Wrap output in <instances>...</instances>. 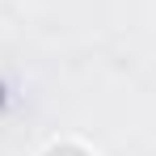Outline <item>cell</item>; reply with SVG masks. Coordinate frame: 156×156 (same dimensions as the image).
I'll list each match as a JSON object with an SVG mask.
<instances>
[{"label":"cell","mask_w":156,"mask_h":156,"mask_svg":"<svg viewBox=\"0 0 156 156\" xmlns=\"http://www.w3.org/2000/svg\"><path fill=\"white\" fill-rule=\"evenodd\" d=\"M47 156H89V152L76 144H55V148H47Z\"/></svg>","instance_id":"1"}]
</instances>
